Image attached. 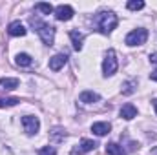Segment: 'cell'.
<instances>
[{"instance_id":"obj_1","label":"cell","mask_w":157,"mask_h":155,"mask_svg":"<svg viewBox=\"0 0 157 155\" xmlns=\"http://www.w3.org/2000/svg\"><path fill=\"white\" fill-rule=\"evenodd\" d=\"M117 24H119L117 15L112 13V11H101V13H97V17L93 18L95 29L101 31V33H104V35L112 33V31L117 28Z\"/></svg>"},{"instance_id":"obj_2","label":"cell","mask_w":157,"mask_h":155,"mask_svg":"<svg viewBox=\"0 0 157 155\" xmlns=\"http://www.w3.org/2000/svg\"><path fill=\"white\" fill-rule=\"evenodd\" d=\"M29 24H31V28H35V29H37L39 37L42 39V42H44L46 46H53V40H55V28H53V26L44 24L42 20L33 18V17L29 18Z\"/></svg>"},{"instance_id":"obj_3","label":"cell","mask_w":157,"mask_h":155,"mask_svg":"<svg viewBox=\"0 0 157 155\" xmlns=\"http://www.w3.org/2000/svg\"><path fill=\"white\" fill-rule=\"evenodd\" d=\"M117 68H119L117 55H115L113 49H108V53H106V57H104V60H102V71H104V75H106V77L115 75Z\"/></svg>"},{"instance_id":"obj_4","label":"cell","mask_w":157,"mask_h":155,"mask_svg":"<svg viewBox=\"0 0 157 155\" xmlns=\"http://www.w3.org/2000/svg\"><path fill=\"white\" fill-rule=\"evenodd\" d=\"M148 39V31L144 28H139V29H133L132 33H128L126 37V44L128 46H143Z\"/></svg>"},{"instance_id":"obj_5","label":"cell","mask_w":157,"mask_h":155,"mask_svg":"<svg viewBox=\"0 0 157 155\" xmlns=\"http://www.w3.org/2000/svg\"><path fill=\"white\" fill-rule=\"evenodd\" d=\"M22 124H24V131L28 135H35L40 128V120H39V117H35V115L22 117Z\"/></svg>"},{"instance_id":"obj_6","label":"cell","mask_w":157,"mask_h":155,"mask_svg":"<svg viewBox=\"0 0 157 155\" xmlns=\"http://www.w3.org/2000/svg\"><path fill=\"white\" fill-rule=\"evenodd\" d=\"M53 13H55V18L57 20H62V22H68V20H71L73 18V7L71 6H64V4H60V6H57L55 9H53Z\"/></svg>"},{"instance_id":"obj_7","label":"cell","mask_w":157,"mask_h":155,"mask_svg":"<svg viewBox=\"0 0 157 155\" xmlns=\"http://www.w3.org/2000/svg\"><path fill=\"white\" fill-rule=\"evenodd\" d=\"M95 148H97V142H95V141H91V139H82L77 146L71 150V155L88 153V152H91V150H95Z\"/></svg>"},{"instance_id":"obj_8","label":"cell","mask_w":157,"mask_h":155,"mask_svg":"<svg viewBox=\"0 0 157 155\" xmlns=\"http://www.w3.org/2000/svg\"><path fill=\"white\" fill-rule=\"evenodd\" d=\"M7 33H9L11 37H24V35L28 33V29L22 26V22L15 20V22H11V24L7 26Z\"/></svg>"},{"instance_id":"obj_9","label":"cell","mask_w":157,"mask_h":155,"mask_svg":"<svg viewBox=\"0 0 157 155\" xmlns=\"http://www.w3.org/2000/svg\"><path fill=\"white\" fill-rule=\"evenodd\" d=\"M66 60H68V57H66V55H62V53H59V55L51 57V59H49V70H53V71L62 70V68H64V64H66Z\"/></svg>"},{"instance_id":"obj_10","label":"cell","mask_w":157,"mask_h":155,"mask_svg":"<svg viewBox=\"0 0 157 155\" xmlns=\"http://www.w3.org/2000/svg\"><path fill=\"white\" fill-rule=\"evenodd\" d=\"M110 130H112V126H110L108 122H95V124L91 126V131H93L95 135H99V137L108 135V133H110Z\"/></svg>"},{"instance_id":"obj_11","label":"cell","mask_w":157,"mask_h":155,"mask_svg":"<svg viewBox=\"0 0 157 155\" xmlns=\"http://www.w3.org/2000/svg\"><path fill=\"white\" fill-rule=\"evenodd\" d=\"M70 39L73 42V49L80 51L82 49V44H84V35L80 31H77V29H73V31H70Z\"/></svg>"},{"instance_id":"obj_12","label":"cell","mask_w":157,"mask_h":155,"mask_svg":"<svg viewBox=\"0 0 157 155\" xmlns=\"http://www.w3.org/2000/svg\"><path fill=\"white\" fill-rule=\"evenodd\" d=\"M78 99H80V102H84V104H93V102H99V100H101L99 93H95V91H82Z\"/></svg>"},{"instance_id":"obj_13","label":"cell","mask_w":157,"mask_h":155,"mask_svg":"<svg viewBox=\"0 0 157 155\" xmlns=\"http://www.w3.org/2000/svg\"><path fill=\"white\" fill-rule=\"evenodd\" d=\"M121 117L126 119V120H132L133 117H137V108L133 104H124L121 108Z\"/></svg>"},{"instance_id":"obj_14","label":"cell","mask_w":157,"mask_h":155,"mask_svg":"<svg viewBox=\"0 0 157 155\" xmlns=\"http://www.w3.org/2000/svg\"><path fill=\"white\" fill-rule=\"evenodd\" d=\"M15 88H18V78H2L0 80V89H6V91H11V89H15Z\"/></svg>"},{"instance_id":"obj_15","label":"cell","mask_w":157,"mask_h":155,"mask_svg":"<svg viewBox=\"0 0 157 155\" xmlns=\"http://www.w3.org/2000/svg\"><path fill=\"white\" fill-rule=\"evenodd\" d=\"M106 153L108 155H126V150L117 144V142H110V144H106Z\"/></svg>"},{"instance_id":"obj_16","label":"cell","mask_w":157,"mask_h":155,"mask_svg":"<svg viewBox=\"0 0 157 155\" xmlns=\"http://www.w3.org/2000/svg\"><path fill=\"white\" fill-rule=\"evenodd\" d=\"M31 62H33V59H31L28 53H18V55H17V64H18V66L28 68V66H31Z\"/></svg>"},{"instance_id":"obj_17","label":"cell","mask_w":157,"mask_h":155,"mask_svg":"<svg viewBox=\"0 0 157 155\" xmlns=\"http://www.w3.org/2000/svg\"><path fill=\"white\" fill-rule=\"evenodd\" d=\"M18 102H20V99H17V97H7V99L0 97V108H9V106H15Z\"/></svg>"},{"instance_id":"obj_18","label":"cell","mask_w":157,"mask_h":155,"mask_svg":"<svg viewBox=\"0 0 157 155\" xmlns=\"http://www.w3.org/2000/svg\"><path fill=\"white\" fill-rule=\"evenodd\" d=\"M126 7H128L130 11H139V9L144 7V2H143V0H130V2L126 4Z\"/></svg>"},{"instance_id":"obj_19","label":"cell","mask_w":157,"mask_h":155,"mask_svg":"<svg viewBox=\"0 0 157 155\" xmlns=\"http://www.w3.org/2000/svg\"><path fill=\"white\" fill-rule=\"evenodd\" d=\"M135 86H137L135 80H128V82H124V86H122V93H124V95L133 93V91H135Z\"/></svg>"},{"instance_id":"obj_20","label":"cell","mask_w":157,"mask_h":155,"mask_svg":"<svg viewBox=\"0 0 157 155\" xmlns=\"http://www.w3.org/2000/svg\"><path fill=\"white\" fill-rule=\"evenodd\" d=\"M35 7H37L39 11H42L44 15H49V13H53V6H51V4H46V2H39Z\"/></svg>"},{"instance_id":"obj_21","label":"cell","mask_w":157,"mask_h":155,"mask_svg":"<svg viewBox=\"0 0 157 155\" xmlns=\"http://www.w3.org/2000/svg\"><path fill=\"white\" fill-rule=\"evenodd\" d=\"M39 155H57V150L53 146H44L39 150Z\"/></svg>"},{"instance_id":"obj_22","label":"cell","mask_w":157,"mask_h":155,"mask_svg":"<svg viewBox=\"0 0 157 155\" xmlns=\"http://www.w3.org/2000/svg\"><path fill=\"white\" fill-rule=\"evenodd\" d=\"M150 60H152V64H157V53H152L150 55Z\"/></svg>"},{"instance_id":"obj_23","label":"cell","mask_w":157,"mask_h":155,"mask_svg":"<svg viewBox=\"0 0 157 155\" xmlns=\"http://www.w3.org/2000/svg\"><path fill=\"white\" fill-rule=\"evenodd\" d=\"M150 78H152V80H155V82H157V70H155V71H152V73H150Z\"/></svg>"},{"instance_id":"obj_24","label":"cell","mask_w":157,"mask_h":155,"mask_svg":"<svg viewBox=\"0 0 157 155\" xmlns=\"http://www.w3.org/2000/svg\"><path fill=\"white\" fill-rule=\"evenodd\" d=\"M150 155H157V148H154V150H152V153Z\"/></svg>"},{"instance_id":"obj_25","label":"cell","mask_w":157,"mask_h":155,"mask_svg":"<svg viewBox=\"0 0 157 155\" xmlns=\"http://www.w3.org/2000/svg\"><path fill=\"white\" fill-rule=\"evenodd\" d=\"M154 108H155V113H157V99L154 100Z\"/></svg>"}]
</instances>
